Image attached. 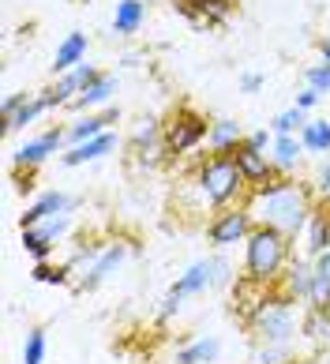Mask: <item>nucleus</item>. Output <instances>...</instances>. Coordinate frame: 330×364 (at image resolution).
<instances>
[{
  "mask_svg": "<svg viewBox=\"0 0 330 364\" xmlns=\"http://www.w3.org/2000/svg\"><path fill=\"white\" fill-rule=\"evenodd\" d=\"M315 199H319L315 188H308L304 181L278 177L267 188H255L244 207L252 210L255 225H274V229H282L289 240H297L300 233H304L312 210H315Z\"/></svg>",
  "mask_w": 330,
  "mask_h": 364,
  "instance_id": "1",
  "label": "nucleus"
},
{
  "mask_svg": "<svg viewBox=\"0 0 330 364\" xmlns=\"http://www.w3.org/2000/svg\"><path fill=\"white\" fill-rule=\"evenodd\" d=\"M191 184H196L203 207L214 210V214L225 210V207H240V199L252 196V188H247V181H244V173H240L233 154H203Z\"/></svg>",
  "mask_w": 330,
  "mask_h": 364,
  "instance_id": "2",
  "label": "nucleus"
},
{
  "mask_svg": "<svg viewBox=\"0 0 330 364\" xmlns=\"http://www.w3.org/2000/svg\"><path fill=\"white\" fill-rule=\"evenodd\" d=\"M293 263V240L274 225H255L244 240V278L252 286H278Z\"/></svg>",
  "mask_w": 330,
  "mask_h": 364,
  "instance_id": "3",
  "label": "nucleus"
},
{
  "mask_svg": "<svg viewBox=\"0 0 330 364\" xmlns=\"http://www.w3.org/2000/svg\"><path fill=\"white\" fill-rule=\"evenodd\" d=\"M289 304L293 301H285V296H259V301L252 304L244 327L252 331L255 342H263V346H293L300 323H297V316H293Z\"/></svg>",
  "mask_w": 330,
  "mask_h": 364,
  "instance_id": "4",
  "label": "nucleus"
},
{
  "mask_svg": "<svg viewBox=\"0 0 330 364\" xmlns=\"http://www.w3.org/2000/svg\"><path fill=\"white\" fill-rule=\"evenodd\" d=\"M206 136H211V120L203 113H196L191 105H176V109L161 120V139H165V158L169 161L206 146Z\"/></svg>",
  "mask_w": 330,
  "mask_h": 364,
  "instance_id": "5",
  "label": "nucleus"
},
{
  "mask_svg": "<svg viewBox=\"0 0 330 364\" xmlns=\"http://www.w3.org/2000/svg\"><path fill=\"white\" fill-rule=\"evenodd\" d=\"M64 151H68V124H53V128L41 132V136L26 139V143L19 146L16 158H11V169H16V177H19V173H26V177H31V173L46 166L53 154H64Z\"/></svg>",
  "mask_w": 330,
  "mask_h": 364,
  "instance_id": "6",
  "label": "nucleus"
},
{
  "mask_svg": "<svg viewBox=\"0 0 330 364\" xmlns=\"http://www.w3.org/2000/svg\"><path fill=\"white\" fill-rule=\"evenodd\" d=\"M252 229H255V218H252V210H247L244 203L240 207H225V210H218L214 218L206 222V245L225 252L233 245H244V240L252 237Z\"/></svg>",
  "mask_w": 330,
  "mask_h": 364,
  "instance_id": "7",
  "label": "nucleus"
},
{
  "mask_svg": "<svg viewBox=\"0 0 330 364\" xmlns=\"http://www.w3.org/2000/svg\"><path fill=\"white\" fill-rule=\"evenodd\" d=\"M105 68H98V64H90V60H82L79 68H72V72H64V75H57L53 83L41 90V98H46V105H49V113L53 109H64V105H72L82 90H87L94 79H98Z\"/></svg>",
  "mask_w": 330,
  "mask_h": 364,
  "instance_id": "8",
  "label": "nucleus"
},
{
  "mask_svg": "<svg viewBox=\"0 0 330 364\" xmlns=\"http://www.w3.org/2000/svg\"><path fill=\"white\" fill-rule=\"evenodd\" d=\"M68 229H72V214H60V218H49L41 225L23 229V252L31 255L34 263H49L57 245L68 237Z\"/></svg>",
  "mask_w": 330,
  "mask_h": 364,
  "instance_id": "9",
  "label": "nucleus"
},
{
  "mask_svg": "<svg viewBox=\"0 0 330 364\" xmlns=\"http://www.w3.org/2000/svg\"><path fill=\"white\" fill-rule=\"evenodd\" d=\"M0 113H4V132H23V128H31L38 117H46L49 105L41 98V90H16L0 102Z\"/></svg>",
  "mask_w": 330,
  "mask_h": 364,
  "instance_id": "10",
  "label": "nucleus"
},
{
  "mask_svg": "<svg viewBox=\"0 0 330 364\" xmlns=\"http://www.w3.org/2000/svg\"><path fill=\"white\" fill-rule=\"evenodd\" d=\"M124 259H128V245H124V240H109V245L98 252V259L87 267V274L75 278V289H79V293H90V289L105 286V282L124 267Z\"/></svg>",
  "mask_w": 330,
  "mask_h": 364,
  "instance_id": "11",
  "label": "nucleus"
},
{
  "mask_svg": "<svg viewBox=\"0 0 330 364\" xmlns=\"http://www.w3.org/2000/svg\"><path fill=\"white\" fill-rule=\"evenodd\" d=\"M75 207H79L75 196L60 192V188H49V192H41L34 203L19 214V225L31 229V225H41V222H49V218H60V214H72Z\"/></svg>",
  "mask_w": 330,
  "mask_h": 364,
  "instance_id": "12",
  "label": "nucleus"
},
{
  "mask_svg": "<svg viewBox=\"0 0 330 364\" xmlns=\"http://www.w3.org/2000/svg\"><path fill=\"white\" fill-rule=\"evenodd\" d=\"M233 158H237V166H240V173H244V181H247L252 192H255V188H267V184H274V181L282 177L278 166L270 161V154L267 151H255V146H247V143Z\"/></svg>",
  "mask_w": 330,
  "mask_h": 364,
  "instance_id": "13",
  "label": "nucleus"
},
{
  "mask_svg": "<svg viewBox=\"0 0 330 364\" xmlns=\"http://www.w3.org/2000/svg\"><path fill=\"white\" fill-rule=\"evenodd\" d=\"M117 120H120L117 105H109V109H102V113H79L72 124H68V146H79V143H87V139L105 136V132H113Z\"/></svg>",
  "mask_w": 330,
  "mask_h": 364,
  "instance_id": "14",
  "label": "nucleus"
},
{
  "mask_svg": "<svg viewBox=\"0 0 330 364\" xmlns=\"http://www.w3.org/2000/svg\"><path fill=\"white\" fill-rule=\"evenodd\" d=\"M117 90H120L117 72H102V75L94 79V83L82 90L72 105H68V109H75V113H102V109H109V105H113Z\"/></svg>",
  "mask_w": 330,
  "mask_h": 364,
  "instance_id": "15",
  "label": "nucleus"
},
{
  "mask_svg": "<svg viewBox=\"0 0 330 364\" xmlns=\"http://www.w3.org/2000/svg\"><path fill=\"white\" fill-rule=\"evenodd\" d=\"M304 255L308 259H319V255L330 248V203L326 199H315V210L304 225Z\"/></svg>",
  "mask_w": 330,
  "mask_h": 364,
  "instance_id": "16",
  "label": "nucleus"
},
{
  "mask_svg": "<svg viewBox=\"0 0 330 364\" xmlns=\"http://www.w3.org/2000/svg\"><path fill=\"white\" fill-rule=\"evenodd\" d=\"M312 286H315V263L293 259L285 267V274H282V296H285V301L312 304Z\"/></svg>",
  "mask_w": 330,
  "mask_h": 364,
  "instance_id": "17",
  "label": "nucleus"
},
{
  "mask_svg": "<svg viewBox=\"0 0 330 364\" xmlns=\"http://www.w3.org/2000/svg\"><path fill=\"white\" fill-rule=\"evenodd\" d=\"M120 146V136L117 132H105V136L98 139H87V143H79V146H68V151L60 154V166L64 169H75V166H87V161H98L105 154H113Z\"/></svg>",
  "mask_w": 330,
  "mask_h": 364,
  "instance_id": "18",
  "label": "nucleus"
},
{
  "mask_svg": "<svg viewBox=\"0 0 330 364\" xmlns=\"http://www.w3.org/2000/svg\"><path fill=\"white\" fill-rule=\"evenodd\" d=\"M247 139V132L233 117L211 120V136H206V154H237Z\"/></svg>",
  "mask_w": 330,
  "mask_h": 364,
  "instance_id": "19",
  "label": "nucleus"
},
{
  "mask_svg": "<svg viewBox=\"0 0 330 364\" xmlns=\"http://www.w3.org/2000/svg\"><path fill=\"white\" fill-rule=\"evenodd\" d=\"M87 49H90V38L82 34V31H72V34H68L64 42L57 46V53H53V64H49L53 79L64 75V72H72V68H79V64L87 60Z\"/></svg>",
  "mask_w": 330,
  "mask_h": 364,
  "instance_id": "20",
  "label": "nucleus"
},
{
  "mask_svg": "<svg viewBox=\"0 0 330 364\" xmlns=\"http://www.w3.org/2000/svg\"><path fill=\"white\" fill-rule=\"evenodd\" d=\"M169 289L181 293V296H199V293H206V289H214V263H211V259H196L181 278L173 282Z\"/></svg>",
  "mask_w": 330,
  "mask_h": 364,
  "instance_id": "21",
  "label": "nucleus"
},
{
  "mask_svg": "<svg viewBox=\"0 0 330 364\" xmlns=\"http://www.w3.org/2000/svg\"><path fill=\"white\" fill-rule=\"evenodd\" d=\"M300 158H304V143H300V136H274L270 143V161L278 166L282 177H293Z\"/></svg>",
  "mask_w": 330,
  "mask_h": 364,
  "instance_id": "22",
  "label": "nucleus"
},
{
  "mask_svg": "<svg viewBox=\"0 0 330 364\" xmlns=\"http://www.w3.org/2000/svg\"><path fill=\"white\" fill-rule=\"evenodd\" d=\"M147 23V4L143 0H120L113 11V34L117 38H135Z\"/></svg>",
  "mask_w": 330,
  "mask_h": 364,
  "instance_id": "23",
  "label": "nucleus"
},
{
  "mask_svg": "<svg viewBox=\"0 0 330 364\" xmlns=\"http://www.w3.org/2000/svg\"><path fill=\"white\" fill-rule=\"evenodd\" d=\"M218 353H222V342L218 338H196V342H184L176 349L173 364H214Z\"/></svg>",
  "mask_w": 330,
  "mask_h": 364,
  "instance_id": "24",
  "label": "nucleus"
},
{
  "mask_svg": "<svg viewBox=\"0 0 330 364\" xmlns=\"http://www.w3.org/2000/svg\"><path fill=\"white\" fill-rule=\"evenodd\" d=\"M300 143H304V154H315V158H330V120L315 117L304 124V132H300Z\"/></svg>",
  "mask_w": 330,
  "mask_h": 364,
  "instance_id": "25",
  "label": "nucleus"
},
{
  "mask_svg": "<svg viewBox=\"0 0 330 364\" xmlns=\"http://www.w3.org/2000/svg\"><path fill=\"white\" fill-rule=\"evenodd\" d=\"M300 334L330 349V312H326L323 304H319V308H308V312H304V319H300Z\"/></svg>",
  "mask_w": 330,
  "mask_h": 364,
  "instance_id": "26",
  "label": "nucleus"
},
{
  "mask_svg": "<svg viewBox=\"0 0 330 364\" xmlns=\"http://www.w3.org/2000/svg\"><path fill=\"white\" fill-rule=\"evenodd\" d=\"M308 120H312V117H308L304 109H297V105H289V109H282L278 117L270 120V132H274V136H300Z\"/></svg>",
  "mask_w": 330,
  "mask_h": 364,
  "instance_id": "27",
  "label": "nucleus"
},
{
  "mask_svg": "<svg viewBox=\"0 0 330 364\" xmlns=\"http://www.w3.org/2000/svg\"><path fill=\"white\" fill-rule=\"evenodd\" d=\"M31 278L41 286H75V274L68 271V263H34Z\"/></svg>",
  "mask_w": 330,
  "mask_h": 364,
  "instance_id": "28",
  "label": "nucleus"
},
{
  "mask_svg": "<svg viewBox=\"0 0 330 364\" xmlns=\"http://www.w3.org/2000/svg\"><path fill=\"white\" fill-rule=\"evenodd\" d=\"M46 353H49L46 327H31L23 338V364H46Z\"/></svg>",
  "mask_w": 330,
  "mask_h": 364,
  "instance_id": "29",
  "label": "nucleus"
},
{
  "mask_svg": "<svg viewBox=\"0 0 330 364\" xmlns=\"http://www.w3.org/2000/svg\"><path fill=\"white\" fill-rule=\"evenodd\" d=\"M252 364H293V346H263V342H255Z\"/></svg>",
  "mask_w": 330,
  "mask_h": 364,
  "instance_id": "30",
  "label": "nucleus"
},
{
  "mask_svg": "<svg viewBox=\"0 0 330 364\" xmlns=\"http://www.w3.org/2000/svg\"><path fill=\"white\" fill-rule=\"evenodd\" d=\"M304 87H312L315 94H330V64L326 60L308 64L304 68Z\"/></svg>",
  "mask_w": 330,
  "mask_h": 364,
  "instance_id": "31",
  "label": "nucleus"
},
{
  "mask_svg": "<svg viewBox=\"0 0 330 364\" xmlns=\"http://www.w3.org/2000/svg\"><path fill=\"white\" fill-rule=\"evenodd\" d=\"M315 196L330 203V158H323L319 169H315Z\"/></svg>",
  "mask_w": 330,
  "mask_h": 364,
  "instance_id": "32",
  "label": "nucleus"
},
{
  "mask_svg": "<svg viewBox=\"0 0 330 364\" xmlns=\"http://www.w3.org/2000/svg\"><path fill=\"white\" fill-rule=\"evenodd\" d=\"M247 146H255V151H267L270 154V143H274V132L270 128H255V132H247Z\"/></svg>",
  "mask_w": 330,
  "mask_h": 364,
  "instance_id": "33",
  "label": "nucleus"
},
{
  "mask_svg": "<svg viewBox=\"0 0 330 364\" xmlns=\"http://www.w3.org/2000/svg\"><path fill=\"white\" fill-rule=\"evenodd\" d=\"M181 304H184V296L169 289V293L161 296V308H158V312H161V319H173L176 312H181Z\"/></svg>",
  "mask_w": 330,
  "mask_h": 364,
  "instance_id": "34",
  "label": "nucleus"
},
{
  "mask_svg": "<svg viewBox=\"0 0 330 364\" xmlns=\"http://www.w3.org/2000/svg\"><path fill=\"white\" fill-rule=\"evenodd\" d=\"M263 87H267V75H259V72H244L240 75V90L244 94H259Z\"/></svg>",
  "mask_w": 330,
  "mask_h": 364,
  "instance_id": "35",
  "label": "nucleus"
},
{
  "mask_svg": "<svg viewBox=\"0 0 330 364\" xmlns=\"http://www.w3.org/2000/svg\"><path fill=\"white\" fill-rule=\"evenodd\" d=\"M319 98H323V94H315L312 87H304V90L297 94V102H293V105H297V109H304V113H308V109H315V105H319Z\"/></svg>",
  "mask_w": 330,
  "mask_h": 364,
  "instance_id": "36",
  "label": "nucleus"
},
{
  "mask_svg": "<svg viewBox=\"0 0 330 364\" xmlns=\"http://www.w3.org/2000/svg\"><path fill=\"white\" fill-rule=\"evenodd\" d=\"M211 263H214V286H229V263H225V255H211Z\"/></svg>",
  "mask_w": 330,
  "mask_h": 364,
  "instance_id": "37",
  "label": "nucleus"
},
{
  "mask_svg": "<svg viewBox=\"0 0 330 364\" xmlns=\"http://www.w3.org/2000/svg\"><path fill=\"white\" fill-rule=\"evenodd\" d=\"M315 263V274H323V278H330V248L319 255V259H312Z\"/></svg>",
  "mask_w": 330,
  "mask_h": 364,
  "instance_id": "38",
  "label": "nucleus"
},
{
  "mask_svg": "<svg viewBox=\"0 0 330 364\" xmlns=\"http://www.w3.org/2000/svg\"><path fill=\"white\" fill-rule=\"evenodd\" d=\"M319 53H323V60L330 64V34H326V38H319Z\"/></svg>",
  "mask_w": 330,
  "mask_h": 364,
  "instance_id": "39",
  "label": "nucleus"
},
{
  "mask_svg": "<svg viewBox=\"0 0 330 364\" xmlns=\"http://www.w3.org/2000/svg\"><path fill=\"white\" fill-rule=\"evenodd\" d=\"M323 308H326V312H330V296H326V304H323Z\"/></svg>",
  "mask_w": 330,
  "mask_h": 364,
  "instance_id": "40",
  "label": "nucleus"
}]
</instances>
